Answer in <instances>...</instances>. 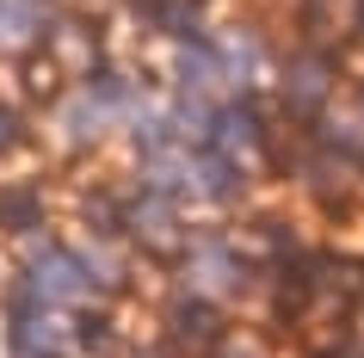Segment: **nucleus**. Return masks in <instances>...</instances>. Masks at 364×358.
Masks as SVG:
<instances>
[{
    "instance_id": "obj_2",
    "label": "nucleus",
    "mask_w": 364,
    "mask_h": 358,
    "mask_svg": "<svg viewBox=\"0 0 364 358\" xmlns=\"http://www.w3.org/2000/svg\"><path fill=\"white\" fill-rule=\"evenodd\" d=\"M0 223H31V191H6L0 198Z\"/></svg>"
},
{
    "instance_id": "obj_1",
    "label": "nucleus",
    "mask_w": 364,
    "mask_h": 358,
    "mask_svg": "<svg viewBox=\"0 0 364 358\" xmlns=\"http://www.w3.org/2000/svg\"><path fill=\"white\" fill-rule=\"evenodd\" d=\"M31 284H38V290H50V297H68V290H80V265H68L62 253H50V260L31 272Z\"/></svg>"
},
{
    "instance_id": "obj_3",
    "label": "nucleus",
    "mask_w": 364,
    "mask_h": 358,
    "mask_svg": "<svg viewBox=\"0 0 364 358\" xmlns=\"http://www.w3.org/2000/svg\"><path fill=\"white\" fill-rule=\"evenodd\" d=\"M6 136H13V112H0V142H6Z\"/></svg>"
}]
</instances>
